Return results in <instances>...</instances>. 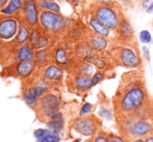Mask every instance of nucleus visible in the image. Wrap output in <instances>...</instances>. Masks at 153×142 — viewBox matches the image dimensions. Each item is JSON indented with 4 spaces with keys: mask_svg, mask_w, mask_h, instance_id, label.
Returning a JSON list of instances; mask_svg holds the SVG:
<instances>
[{
    "mask_svg": "<svg viewBox=\"0 0 153 142\" xmlns=\"http://www.w3.org/2000/svg\"><path fill=\"white\" fill-rule=\"evenodd\" d=\"M73 142H80V140H79V139H76V140H74Z\"/></svg>",
    "mask_w": 153,
    "mask_h": 142,
    "instance_id": "43",
    "label": "nucleus"
},
{
    "mask_svg": "<svg viewBox=\"0 0 153 142\" xmlns=\"http://www.w3.org/2000/svg\"><path fill=\"white\" fill-rule=\"evenodd\" d=\"M33 136L38 142H59L61 137L57 133H54L50 130L38 129L33 132Z\"/></svg>",
    "mask_w": 153,
    "mask_h": 142,
    "instance_id": "10",
    "label": "nucleus"
},
{
    "mask_svg": "<svg viewBox=\"0 0 153 142\" xmlns=\"http://www.w3.org/2000/svg\"><path fill=\"white\" fill-rule=\"evenodd\" d=\"M146 13H147V14H149V15H153V2L151 4H150V6L148 8H146Z\"/></svg>",
    "mask_w": 153,
    "mask_h": 142,
    "instance_id": "39",
    "label": "nucleus"
},
{
    "mask_svg": "<svg viewBox=\"0 0 153 142\" xmlns=\"http://www.w3.org/2000/svg\"><path fill=\"white\" fill-rule=\"evenodd\" d=\"M42 36L43 35H41V33H40L39 30L34 29L31 31V34H30V36H29V42H30L31 46L33 47V48L36 49L39 43H40V40H41V38H42Z\"/></svg>",
    "mask_w": 153,
    "mask_h": 142,
    "instance_id": "27",
    "label": "nucleus"
},
{
    "mask_svg": "<svg viewBox=\"0 0 153 142\" xmlns=\"http://www.w3.org/2000/svg\"><path fill=\"white\" fill-rule=\"evenodd\" d=\"M30 89L32 90V92L40 99L41 96L48 90V83L45 80H40L36 84H34L32 87H30Z\"/></svg>",
    "mask_w": 153,
    "mask_h": 142,
    "instance_id": "20",
    "label": "nucleus"
},
{
    "mask_svg": "<svg viewBox=\"0 0 153 142\" xmlns=\"http://www.w3.org/2000/svg\"><path fill=\"white\" fill-rule=\"evenodd\" d=\"M87 43L92 47V49L96 53H101L107 50L109 46V42L106 38H103L96 33H92L88 36Z\"/></svg>",
    "mask_w": 153,
    "mask_h": 142,
    "instance_id": "8",
    "label": "nucleus"
},
{
    "mask_svg": "<svg viewBox=\"0 0 153 142\" xmlns=\"http://www.w3.org/2000/svg\"><path fill=\"white\" fill-rule=\"evenodd\" d=\"M139 38L143 44H150L152 40V34L149 30H142L139 34Z\"/></svg>",
    "mask_w": 153,
    "mask_h": 142,
    "instance_id": "29",
    "label": "nucleus"
},
{
    "mask_svg": "<svg viewBox=\"0 0 153 142\" xmlns=\"http://www.w3.org/2000/svg\"><path fill=\"white\" fill-rule=\"evenodd\" d=\"M62 76V70L59 66L55 65H50L45 70L44 72V77L47 80H59Z\"/></svg>",
    "mask_w": 153,
    "mask_h": 142,
    "instance_id": "18",
    "label": "nucleus"
},
{
    "mask_svg": "<svg viewBox=\"0 0 153 142\" xmlns=\"http://www.w3.org/2000/svg\"><path fill=\"white\" fill-rule=\"evenodd\" d=\"M151 102L145 86L140 85L130 89H119L114 100L116 119L139 112Z\"/></svg>",
    "mask_w": 153,
    "mask_h": 142,
    "instance_id": "1",
    "label": "nucleus"
},
{
    "mask_svg": "<svg viewBox=\"0 0 153 142\" xmlns=\"http://www.w3.org/2000/svg\"><path fill=\"white\" fill-rule=\"evenodd\" d=\"M142 49H143V54H144V57H145V59L147 60V61H149V59H150V53H149V49H148V47L144 46Z\"/></svg>",
    "mask_w": 153,
    "mask_h": 142,
    "instance_id": "37",
    "label": "nucleus"
},
{
    "mask_svg": "<svg viewBox=\"0 0 153 142\" xmlns=\"http://www.w3.org/2000/svg\"><path fill=\"white\" fill-rule=\"evenodd\" d=\"M70 34L72 38H74V40H79L81 36V31L79 29H73Z\"/></svg>",
    "mask_w": 153,
    "mask_h": 142,
    "instance_id": "36",
    "label": "nucleus"
},
{
    "mask_svg": "<svg viewBox=\"0 0 153 142\" xmlns=\"http://www.w3.org/2000/svg\"><path fill=\"white\" fill-rule=\"evenodd\" d=\"M152 2H153V0H143V1H142V6H143L144 10H146V8L149 7Z\"/></svg>",
    "mask_w": 153,
    "mask_h": 142,
    "instance_id": "38",
    "label": "nucleus"
},
{
    "mask_svg": "<svg viewBox=\"0 0 153 142\" xmlns=\"http://www.w3.org/2000/svg\"><path fill=\"white\" fill-rule=\"evenodd\" d=\"M93 109H94V106H93L92 104H90V103H85V104H83V106L81 107L79 114H80V116L88 115V114H90L92 112Z\"/></svg>",
    "mask_w": 153,
    "mask_h": 142,
    "instance_id": "32",
    "label": "nucleus"
},
{
    "mask_svg": "<svg viewBox=\"0 0 153 142\" xmlns=\"http://www.w3.org/2000/svg\"><path fill=\"white\" fill-rule=\"evenodd\" d=\"M100 121L94 115L80 116L73 122V129L82 136H92L97 132Z\"/></svg>",
    "mask_w": 153,
    "mask_h": 142,
    "instance_id": "5",
    "label": "nucleus"
},
{
    "mask_svg": "<svg viewBox=\"0 0 153 142\" xmlns=\"http://www.w3.org/2000/svg\"><path fill=\"white\" fill-rule=\"evenodd\" d=\"M47 126H48V130L52 131V132L57 133V134L61 132L64 128V116L61 111L59 110L49 118Z\"/></svg>",
    "mask_w": 153,
    "mask_h": 142,
    "instance_id": "12",
    "label": "nucleus"
},
{
    "mask_svg": "<svg viewBox=\"0 0 153 142\" xmlns=\"http://www.w3.org/2000/svg\"><path fill=\"white\" fill-rule=\"evenodd\" d=\"M92 142H108V135H105L103 133H99L95 136Z\"/></svg>",
    "mask_w": 153,
    "mask_h": 142,
    "instance_id": "35",
    "label": "nucleus"
},
{
    "mask_svg": "<svg viewBox=\"0 0 153 142\" xmlns=\"http://www.w3.org/2000/svg\"><path fill=\"white\" fill-rule=\"evenodd\" d=\"M7 2V0H0V7H2V6H4V4Z\"/></svg>",
    "mask_w": 153,
    "mask_h": 142,
    "instance_id": "40",
    "label": "nucleus"
},
{
    "mask_svg": "<svg viewBox=\"0 0 153 142\" xmlns=\"http://www.w3.org/2000/svg\"><path fill=\"white\" fill-rule=\"evenodd\" d=\"M17 58L21 60H27V59L32 60L34 58V54L28 45H23L21 47L20 51H19V54Z\"/></svg>",
    "mask_w": 153,
    "mask_h": 142,
    "instance_id": "23",
    "label": "nucleus"
},
{
    "mask_svg": "<svg viewBox=\"0 0 153 142\" xmlns=\"http://www.w3.org/2000/svg\"><path fill=\"white\" fill-rule=\"evenodd\" d=\"M74 86L79 91H87L93 87L92 78L88 76H83V75H78L74 79Z\"/></svg>",
    "mask_w": 153,
    "mask_h": 142,
    "instance_id": "16",
    "label": "nucleus"
},
{
    "mask_svg": "<svg viewBox=\"0 0 153 142\" xmlns=\"http://www.w3.org/2000/svg\"><path fill=\"white\" fill-rule=\"evenodd\" d=\"M109 56L114 63L123 68H137L142 64V59L137 51L128 45H120L113 48Z\"/></svg>",
    "mask_w": 153,
    "mask_h": 142,
    "instance_id": "2",
    "label": "nucleus"
},
{
    "mask_svg": "<svg viewBox=\"0 0 153 142\" xmlns=\"http://www.w3.org/2000/svg\"><path fill=\"white\" fill-rule=\"evenodd\" d=\"M130 142H153V132L146 135V136H144V137L133 139V140H131Z\"/></svg>",
    "mask_w": 153,
    "mask_h": 142,
    "instance_id": "33",
    "label": "nucleus"
},
{
    "mask_svg": "<svg viewBox=\"0 0 153 142\" xmlns=\"http://www.w3.org/2000/svg\"><path fill=\"white\" fill-rule=\"evenodd\" d=\"M85 61H89L91 62L93 65L97 68L98 71H105L107 68H108V61L107 59H105L103 56L99 55L98 53H95L94 55H92L89 59H87Z\"/></svg>",
    "mask_w": 153,
    "mask_h": 142,
    "instance_id": "17",
    "label": "nucleus"
},
{
    "mask_svg": "<svg viewBox=\"0 0 153 142\" xmlns=\"http://www.w3.org/2000/svg\"><path fill=\"white\" fill-rule=\"evenodd\" d=\"M75 53H76L77 57H79L80 59L87 60V59H89L92 55H94L96 52H95L92 49V47L85 42V43H79V44L77 45L76 48H75Z\"/></svg>",
    "mask_w": 153,
    "mask_h": 142,
    "instance_id": "15",
    "label": "nucleus"
},
{
    "mask_svg": "<svg viewBox=\"0 0 153 142\" xmlns=\"http://www.w3.org/2000/svg\"><path fill=\"white\" fill-rule=\"evenodd\" d=\"M79 1H80V0H70V2H71V3H73V4H77Z\"/></svg>",
    "mask_w": 153,
    "mask_h": 142,
    "instance_id": "41",
    "label": "nucleus"
},
{
    "mask_svg": "<svg viewBox=\"0 0 153 142\" xmlns=\"http://www.w3.org/2000/svg\"><path fill=\"white\" fill-rule=\"evenodd\" d=\"M89 24H90V26H91L92 30L94 31V33L103 36V38H108L109 36H111V30H109L106 26H104L102 23L99 22L95 17L92 16L91 18H90Z\"/></svg>",
    "mask_w": 153,
    "mask_h": 142,
    "instance_id": "13",
    "label": "nucleus"
},
{
    "mask_svg": "<svg viewBox=\"0 0 153 142\" xmlns=\"http://www.w3.org/2000/svg\"><path fill=\"white\" fill-rule=\"evenodd\" d=\"M34 68H36V63L33 60H21L18 64H17V73L20 75L21 77H28L29 75L33 72Z\"/></svg>",
    "mask_w": 153,
    "mask_h": 142,
    "instance_id": "14",
    "label": "nucleus"
},
{
    "mask_svg": "<svg viewBox=\"0 0 153 142\" xmlns=\"http://www.w3.org/2000/svg\"><path fill=\"white\" fill-rule=\"evenodd\" d=\"M108 142H128V141L124 137H122L121 135L111 134L108 135Z\"/></svg>",
    "mask_w": 153,
    "mask_h": 142,
    "instance_id": "34",
    "label": "nucleus"
},
{
    "mask_svg": "<svg viewBox=\"0 0 153 142\" xmlns=\"http://www.w3.org/2000/svg\"><path fill=\"white\" fill-rule=\"evenodd\" d=\"M22 7V1L21 0H10L8 5L2 10V14L4 15H12L15 12Z\"/></svg>",
    "mask_w": 153,
    "mask_h": 142,
    "instance_id": "22",
    "label": "nucleus"
},
{
    "mask_svg": "<svg viewBox=\"0 0 153 142\" xmlns=\"http://www.w3.org/2000/svg\"><path fill=\"white\" fill-rule=\"evenodd\" d=\"M2 51V45H1V43H0V52Z\"/></svg>",
    "mask_w": 153,
    "mask_h": 142,
    "instance_id": "42",
    "label": "nucleus"
},
{
    "mask_svg": "<svg viewBox=\"0 0 153 142\" xmlns=\"http://www.w3.org/2000/svg\"><path fill=\"white\" fill-rule=\"evenodd\" d=\"M24 13L26 20L28 24L36 25L38 23L39 17H38V10H36V5L34 3L33 0H27L24 4Z\"/></svg>",
    "mask_w": 153,
    "mask_h": 142,
    "instance_id": "11",
    "label": "nucleus"
},
{
    "mask_svg": "<svg viewBox=\"0 0 153 142\" xmlns=\"http://www.w3.org/2000/svg\"><path fill=\"white\" fill-rule=\"evenodd\" d=\"M40 7L44 8L49 12H54V13H59L61 12V7L55 1H51V0H40L39 2Z\"/></svg>",
    "mask_w": 153,
    "mask_h": 142,
    "instance_id": "21",
    "label": "nucleus"
},
{
    "mask_svg": "<svg viewBox=\"0 0 153 142\" xmlns=\"http://www.w3.org/2000/svg\"><path fill=\"white\" fill-rule=\"evenodd\" d=\"M40 23L45 30L52 33L64 31L69 25V20L59 15V13L44 10L40 16Z\"/></svg>",
    "mask_w": 153,
    "mask_h": 142,
    "instance_id": "4",
    "label": "nucleus"
},
{
    "mask_svg": "<svg viewBox=\"0 0 153 142\" xmlns=\"http://www.w3.org/2000/svg\"><path fill=\"white\" fill-rule=\"evenodd\" d=\"M93 17L111 31L117 30L123 20L120 10L111 3H99L93 12Z\"/></svg>",
    "mask_w": 153,
    "mask_h": 142,
    "instance_id": "3",
    "label": "nucleus"
},
{
    "mask_svg": "<svg viewBox=\"0 0 153 142\" xmlns=\"http://www.w3.org/2000/svg\"><path fill=\"white\" fill-rule=\"evenodd\" d=\"M36 57V62H39L40 64H43L47 61L48 59V53H47L46 50H40L39 52H36V54L34 55Z\"/></svg>",
    "mask_w": 153,
    "mask_h": 142,
    "instance_id": "31",
    "label": "nucleus"
},
{
    "mask_svg": "<svg viewBox=\"0 0 153 142\" xmlns=\"http://www.w3.org/2000/svg\"><path fill=\"white\" fill-rule=\"evenodd\" d=\"M95 70H96V68H95L94 65L91 63V62L89 61H83L82 63L80 64V66H79L78 68V75H83V76H88V77H91L95 74Z\"/></svg>",
    "mask_w": 153,
    "mask_h": 142,
    "instance_id": "19",
    "label": "nucleus"
},
{
    "mask_svg": "<svg viewBox=\"0 0 153 142\" xmlns=\"http://www.w3.org/2000/svg\"><path fill=\"white\" fill-rule=\"evenodd\" d=\"M54 59H55V61H56L57 64H61V65H65V64H67L69 61L67 51L62 48H59L54 53Z\"/></svg>",
    "mask_w": 153,
    "mask_h": 142,
    "instance_id": "24",
    "label": "nucleus"
},
{
    "mask_svg": "<svg viewBox=\"0 0 153 142\" xmlns=\"http://www.w3.org/2000/svg\"><path fill=\"white\" fill-rule=\"evenodd\" d=\"M59 100L54 94H45L42 96L40 101V109L45 116L50 118L55 112L59 111Z\"/></svg>",
    "mask_w": 153,
    "mask_h": 142,
    "instance_id": "6",
    "label": "nucleus"
},
{
    "mask_svg": "<svg viewBox=\"0 0 153 142\" xmlns=\"http://www.w3.org/2000/svg\"><path fill=\"white\" fill-rule=\"evenodd\" d=\"M104 78H105L104 72H102V71H97L92 76V85L95 86V85L99 84V83L104 80Z\"/></svg>",
    "mask_w": 153,
    "mask_h": 142,
    "instance_id": "30",
    "label": "nucleus"
},
{
    "mask_svg": "<svg viewBox=\"0 0 153 142\" xmlns=\"http://www.w3.org/2000/svg\"><path fill=\"white\" fill-rule=\"evenodd\" d=\"M18 30V22L15 19H5L0 22V38L10 40Z\"/></svg>",
    "mask_w": 153,
    "mask_h": 142,
    "instance_id": "7",
    "label": "nucleus"
},
{
    "mask_svg": "<svg viewBox=\"0 0 153 142\" xmlns=\"http://www.w3.org/2000/svg\"><path fill=\"white\" fill-rule=\"evenodd\" d=\"M23 100L26 103L28 106H34L38 103L39 98H36V96L34 93H32L31 89H26L23 92Z\"/></svg>",
    "mask_w": 153,
    "mask_h": 142,
    "instance_id": "25",
    "label": "nucleus"
},
{
    "mask_svg": "<svg viewBox=\"0 0 153 142\" xmlns=\"http://www.w3.org/2000/svg\"><path fill=\"white\" fill-rule=\"evenodd\" d=\"M99 115L101 116V118H104L106 120H111L113 119L114 113L107 106H101L100 109H99Z\"/></svg>",
    "mask_w": 153,
    "mask_h": 142,
    "instance_id": "28",
    "label": "nucleus"
},
{
    "mask_svg": "<svg viewBox=\"0 0 153 142\" xmlns=\"http://www.w3.org/2000/svg\"><path fill=\"white\" fill-rule=\"evenodd\" d=\"M116 32H117L118 38L123 42H130L134 38V30H133L132 25L126 19H123L121 21Z\"/></svg>",
    "mask_w": 153,
    "mask_h": 142,
    "instance_id": "9",
    "label": "nucleus"
},
{
    "mask_svg": "<svg viewBox=\"0 0 153 142\" xmlns=\"http://www.w3.org/2000/svg\"><path fill=\"white\" fill-rule=\"evenodd\" d=\"M28 38H29V30L27 29L26 26H21L20 29H19L18 35L16 38V42L18 44H24Z\"/></svg>",
    "mask_w": 153,
    "mask_h": 142,
    "instance_id": "26",
    "label": "nucleus"
}]
</instances>
